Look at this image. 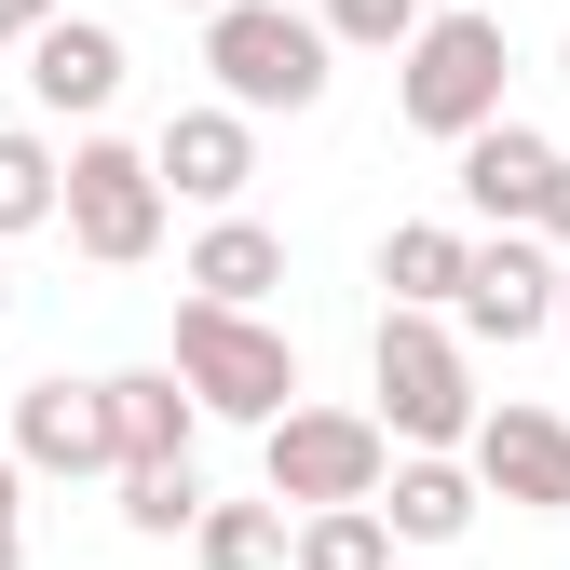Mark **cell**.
<instances>
[{"mask_svg":"<svg viewBox=\"0 0 570 570\" xmlns=\"http://www.w3.org/2000/svg\"><path fill=\"white\" fill-rule=\"evenodd\" d=\"M150 177H164L177 204H218V218H232L245 177H258V122H245V109H177V122L150 136Z\"/></svg>","mask_w":570,"mask_h":570,"instance_id":"cell-9","label":"cell"},{"mask_svg":"<svg viewBox=\"0 0 570 570\" xmlns=\"http://www.w3.org/2000/svg\"><path fill=\"white\" fill-rule=\"evenodd\" d=\"M367 517H381L394 543H462V530H475V475H462V462H394Z\"/></svg>","mask_w":570,"mask_h":570,"instance_id":"cell-14","label":"cell"},{"mask_svg":"<svg viewBox=\"0 0 570 570\" xmlns=\"http://www.w3.org/2000/svg\"><path fill=\"white\" fill-rule=\"evenodd\" d=\"M285 285V232H258V218H218L190 245V299H218V313H258Z\"/></svg>","mask_w":570,"mask_h":570,"instance_id":"cell-15","label":"cell"},{"mask_svg":"<svg viewBox=\"0 0 570 570\" xmlns=\"http://www.w3.org/2000/svg\"><path fill=\"white\" fill-rule=\"evenodd\" d=\"M421 14H435V0H326L313 28H326V41H367V55H394V41H407Z\"/></svg>","mask_w":570,"mask_h":570,"instance_id":"cell-21","label":"cell"},{"mask_svg":"<svg viewBox=\"0 0 570 570\" xmlns=\"http://www.w3.org/2000/svg\"><path fill=\"white\" fill-rule=\"evenodd\" d=\"M285 570H394V530H381L367 503H326V517H299Z\"/></svg>","mask_w":570,"mask_h":570,"instance_id":"cell-17","label":"cell"},{"mask_svg":"<svg viewBox=\"0 0 570 570\" xmlns=\"http://www.w3.org/2000/svg\"><path fill=\"white\" fill-rule=\"evenodd\" d=\"M462 326L449 340H543L557 326V258L530 245V232H489L475 258H462V299H449Z\"/></svg>","mask_w":570,"mask_h":570,"instance_id":"cell-8","label":"cell"},{"mask_svg":"<svg viewBox=\"0 0 570 570\" xmlns=\"http://www.w3.org/2000/svg\"><path fill=\"white\" fill-rule=\"evenodd\" d=\"M190 557L204 570H285V517L272 503H204L190 517Z\"/></svg>","mask_w":570,"mask_h":570,"instance_id":"cell-18","label":"cell"},{"mask_svg":"<svg viewBox=\"0 0 570 570\" xmlns=\"http://www.w3.org/2000/svg\"><path fill=\"white\" fill-rule=\"evenodd\" d=\"M109 394V475L122 462H190V394H177V367H122V381H96Z\"/></svg>","mask_w":570,"mask_h":570,"instance_id":"cell-13","label":"cell"},{"mask_svg":"<svg viewBox=\"0 0 570 570\" xmlns=\"http://www.w3.org/2000/svg\"><path fill=\"white\" fill-rule=\"evenodd\" d=\"M122 517L150 530V543H177V530L204 517V489H190V462H122Z\"/></svg>","mask_w":570,"mask_h":570,"instance_id":"cell-20","label":"cell"},{"mask_svg":"<svg viewBox=\"0 0 570 570\" xmlns=\"http://www.w3.org/2000/svg\"><path fill=\"white\" fill-rule=\"evenodd\" d=\"M41 218H55V150H41L28 122H0V245L41 232Z\"/></svg>","mask_w":570,"mask_h":570,"instance_id":"cell-19","label":"cell"},{"mask_svg":"<svg viewBox=\"0 0 570 570\" xmlns=\"http://www.w3.org/2000/svg\"><path fill=\"white\" fill-rule=\"evenodd\" d=\"M367 381H381V407H367V421H381L407 462H449V449L475 435V353L449 340V313H381Z\"/></svg>","mask_w":570,"mask_h":570,"instance_id":"cell-1","label":"cell"},{"mask_svg":"<svg viewBox=\"0 0 570 570\" xmlns=\"http://www.w3.org/2000/svg\"><path fill=\"white\" fill-rule=\"evenodd\" d=\"M557 164H570L557 136H530V122H475V136H462V204H475L489 232H530Z\"/></svg>","mask_w":570,"mask_h":570,"instance_id":"cell-11","label":"cell"},{"mask_svg":"<svg viewBox=\"0 0 570 570\" xmlns=\"http://www.w3.org/2000/svg\"><path fill=\"white\" fill-rule=\"evenodd\" d=\"M55 14H68V0H0V41H41Z\"/></svg>","mask_w":570,"mask_h":570,"instance_id":"cell-23","label":"cell"},{"mask_svg":"<svg viewBox=\"0 0 570 570\" xmlns=\"http://www.w3.org/2000/svg\"><path fill=\"white\" fill-rule=\"evenodd\" d=\"M475 503H530V517H570V421L557 407H475Z\"/></svg>","mask_w":570,"mask_h":570,"instance_id":"cell-7","label":"cell"},{"mask_svg":"<svg viewBox=\"0 0 570 570\" xmlns=\"http://www.w3.org/2000/svg\"><path fill=\"white\" fill-rule=\"evenodd\" d=\"M14 489L28 475H14V449H0V570H28V503H14Z\"/></svg>","mask_w":570,"mask_h":570,"instance_id":"cell-22","label":"cell"},{"mask_svg":"<svg viewBox=\"0 0 570 570\" xmlns=\"http://www.w3.org/2000/svg\"><path fill=\"white\" fill-rule=\"evenodd\" d=\"M258 462H272V503L326 517V503H381V475H394V435H381L367 407H285L272 435H258Z\"/></svg>","mask_w":570,"mask_h":570,"instance_id":"cell-5","label":"cell"},{"mask_svg":"<svg viewBox=\"0 0 570 570\" xmlns=\"http://www.w3.org/2000/svg\"><path fill=\"white\" fill-rule=\"evenodd\" d=\"M557 340H570V272H557Z\"/></svg>","mask_w":570,"mask_h":570,"instance_id":"cell-25","label":"cell"},{"mask_svg":"<svg viewBox=\"0 0 570 570\" xmlns=\"http://www.w3.org/2000/svg\"><path fill=\"white\" fill-rule=\"evenodd\" d=\"M28 96H41V109H68V122H96V109L122 96V41H109L96 14H55V28L28 41Z\"/></svg>","mask_w":570,"mask_h":570,"instance_id":"cell-12","label":"cell"},{"mask_svg":"<svg viewBox=\"0 0 570 570\" xmlns=\"http://www.w3.org/2000/svg\"><path fill=\"white\" fill-rule=\"evenodd\" d=\"M177 394L272 435V421L299 407V340L258 326V313H218V299H177Z\"/></svg>","mask_w":570,"mask_h":570,"instance_id":"cell-2","label":"cell"},{"mask_svg":"<svg viewBox=\"0 0 570 570\" xmlns=\"http://www.w3.org/2000/svg\"><path fill=\"white\" fill-rule=\"evenodd\" d=\"M190 14H218V0H190Z\"/></svg>","mask_w":570,"mask_h":570,"instance_id":"cell-27","label":"cell"},{"mask_svg":"<svg viewBox=\"0 0 570 570\" xmlns=\"http://www.w3.org/2000/svg\"><path fill=\"white\" fill-rule=\"evenodd\" d=\"M503 68H517V55H503V14H421V28L394 41V109L462 150L475 122H503Z\"/></svg>","mask_w":570,"mask_h":570,"instance_id":"cell-3","label":"cell"},{"mask_svg":"<svg viewBox=\"0 0 570 570\" xmlns=\"http://www.w3.org/2000/svg\"><path fill=\"white\" fill-rule=\"evenodd\" d=\"M204 68H218V109H313L326 96V28L285 14V0H218L204 14Z\"/></svg>","mask_w":570,"mask_h":570,"instance_id":"cell-4","label":"cell"},{"mask_svg":"<svg viewBox=\"0 0 570 570\" xmlns=\"http://www.w3.org/2000/svg\"><path fill=\"white\" fill-rule=\"evenodd\" d=\"M462 258H475V232H449V218H407V232L381 245L394 313H449V299H462Z\"/></svg>","mask_w":570,"mask_h":570,"instance_id":"cell-16","label":"cell"},{"mask_svg":"<svg viewBox=\"0 0 570 570\" xmlns=\"http://www.w3.org/2000/svg\"><path fill=\"white\" fill-rule=\"evenodd\" d=\"M55 218H68V245H82V258L136 272V258L164 245V177H150V150H122V136H82V150L55 164Z\"/></svg>","mask_w":570,"mask_h":570,"instance_id":"cell-6","label":"cell"},{"mask_svg":"<svg viewBox=\"0 0 570 570\" xmlns=\"http://www.w3.org/2000/svg\"><path fill=\"white\" fill-rule=\"evenodd\" d=\"M14 475H109V394L96 381H28L14 394Z\"/></svg>","mask_w":570,"mask_h":570,"instance_id":"cell-10","label":"cell"},{"mask_svg":"<svg viewBox=\"0 0 570 570\" xmlns=\"http://www.w3.org/2000/svg\"><path fill=\"white\" fill-rule=\"evenodd\" d=\"M530 232H543V245H570V164L543 177V218H530Z\"/></svg>","mask_w":570,"mask_h":570,"instance_id":"cell-24","label":"cell"},{"mask_svg":"<svg viewBox=\"0 0 570 570\" xmlns=\"http://www.w3.org/2000/svg\"><path fill=\"white\" fill-rule=\"evenodd\" d=\"M0 313H14V272H0Z\"/></svg>","mask_w":570,"mask_h":570,"instance_id":"cell-26","label":"cell"}]
</instances>
